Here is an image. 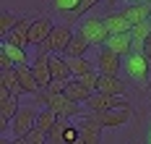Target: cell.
Listing matches in <instances>:
<instances>
[{"label": "cell", "instance_id": "obj_12", "mask_svg": "<svg viewBox=\"0 0 151 144\" xmlns=\"http://www.w3.org/2000/svg\"><path fill=\"white\" fill-rule=\"evenodd\" d=\"M102 47H109L112 52H117L120 58H128V55L133 52V47H136V42H133L130 32H125V34H109V39H107Z\"/></svg>", "mask_w": 151, "mask_h": 144}, {"label": "cell", "instance_id": "obj_7", "mask_svg": "<svg viewBox=\"0 0 151 144\" xmlns=\"http://www.w3.org/2000/svg\"><path fill=\"white\" fill-rule=\"evenodd\" d=\"M102 123L94 118V115H81L78 121V131H81V142L83 144H102Z\"/></svg>", "mask_w": 151, "mask_h": 144}, {"label": "cell", "instance_id": "obj_28", "mask_svg": "<svg viewBox=\"0 0 151 144\" xmlns=\"http://www.w3.org/2000/svg\"><path fill=\"white\" fill-rule=\"evenodd\" d=\"M18 21H21L18 16L8 13V11H3V16H0V34H3V39H5V37L13 32L16 26H18Z\"/></svg>", "mask_w": 151, "mask_h": 144}, {"label": "cell", "instance_id": "obj_1", "mask_svg": "<svg viewBox=\"0 0 151 144\" xmlns=\"http://www.w3.org/2000/svg\"><path fill=\"white\" fill-rule=\"evenodd\" d=\"M31 97H34L37 105L50 108V110L55 113V115H60V118H81V102H73L65 92H47V89H39L37 95H31Z\"/></svg>", "mask_w": 151, "mask_h": 144}, {"label": "cell", "instance_id": "obj_4", "mask_svg": "<svg viewBox=\"0 0 151 144\" xmlns=\"http://www.w3.org/2000/svg\"><path fill=\"white\" fill-rule=\"evenodd\" d=\"M78 34H83L91 45H99V47H102L107 39H109V29H107L104 18H99V16L83 18V24L78 26Z\"/></svg>", "mask_w": 151, "mask_h": 144}, {"label": "cell", "instance_id": "obj_8", "mask_svg": "<svg viewBox=\"0 0 151 144\" xmlns=\"http://www.w3.org/2000/svg\"><path fill=\"white\" fill-rule=\"evenodd\" d=\"M34 126H37V110L34 108H18V113H16L13 121H11L13 136H26Z\"/></svg>", "mask_w": 151, "mask_h": 144}, {"label": "cell", "instance_id": "obj_35", "mask_svg": "<svg viewBox=\"0 0 151 144\" xmlns=\"http://www.w3.org/2000/svg\"><path fill=\"white\" fill-rule=\"evenodd\" d=\"M11 144H29V139H26V136H13Z\"/></svg>", "mask_w": 151, "mask_h": 144}, {"label": "cell", "instance_id": "obj_6", "mask_svg": "<svg viewBox=\"0 0 151 144\" xmlns=\"http://www.w3.org/2000/svg\"><path fill=\"white\" fill-rule=\"evenodd\" d=\"M128 100L125 97H115V95H104V92H94V95L83 102V108L89 113H104V110H112L117 105H125Z\"/></svg>", "mask_w": 151, "mask_h": 144}, {"label": "cell", "instance_id": "obj_15", "mask_svg": "<svg viewBox=\"0 0 151 144\" xmlns=\"http://www.w3.org/2000/svg\"><path fill=\"white\" fill-rule=\"evenodd\" d=\"M16 76H18V84L24 87V92L26 95H37L42 87H39V81H37V76H34V68H31V63L26 65H16Z\"/></svg>", "mask_w": 151, "mask_h": 144}, {"label": "cell", "instance_id": "obj_24", "mask_svg": "<svg viewBox=\"0 0 151 144\" xmlns=\"http://www.w3.org/2000/svg\"><path fill=\"white\" fill-rule=\"evenodd\" d=\"M58 118H60V115H55L50 108H42V110L37 113V126L42 128V131H47V134H50V131L55 128V123H58Z\"/></svg>", "mask_w": 151, "mask_h": 144}, {"label": "cell", "instance_id": "obj_33", "mask_svg": "<svg viewBox=\"0 0 151 144\" xmlns=\"http://www.w3.org/2000/svg\"><path fill=\"white\" fill-rule=\"evenodd\" d=\"M8 68H16V65H13V60H11V58L0 50V71H8Z\"/></svg>", "mask_w": 151, "mask_h": 144}, {"label": "cell", "instance_id": "obj_34", "mask_svg": "<svg viewBox=\"0 0 151 144\" xmlns=\"http://www.w3.org/2000/svg\"><path fill=\"white\" fill-rule=\"evenodd\" d=\"M143 52H146V58L151 60V37L146 39V42H143Z\"/></svg>", "mask_w": 151, "mask_h": 144}, {"label": "cell", "instance_id": "obj_23", "mask_svg": "<svg viewBox=\"0 0 151 144\" xmlns=\"http://www.w3.org/2000/svg\"><path fill=\"white\" fill-rule=\"evenodd\" d=\"M0 50L13 60V65H26L29 63V55H26V50L24 47H18V45H11V42H5L3 39V45H0Z\"/></svg>", "mask_w": 151, "mask_h": 144}, {"label": "cell", "instance_id": "obj_22", "mask_svg": "<svg viewBox=\"0 0 151 144\" xmlns=\"http://www.w3.org/2000/svg\"><path fill=\"white\" fill-rule=\"evenodd\" d=\"M0 87H5L11 95L16 97H21V95H26L24 92V87L18 84V76H16V68H8V71H0Z\"/></svg>", "mask_w": 151, "mask_h": 144}, {"label": "cell", "instance_id": "obj_9", "mask_svg": "<svg viewBox=\"0 0 151 144\" xmlns=\"http://www.w3.org/2000/svg\"><path fill=\"white\" fill-rule=\"evenodd\" d=\"M96 68H99V73L117 76L120 68H122V58L117 52H112L109 47H99V52H96Z\"/></svg>", "mask_w": 151, "mask_h": 144}, {"label": "cell", "instance_id": "obj_39", "mask_svg": "<svg viewBox=\"0 0 151 144\" xmlns=\"http://www.w3.org/2000/svg\"><path fill=\"white\" fill-rule=\"evenodd\" d=\"M149 21H151V18H149Z\"/></svg>", "mask_w": 151, "mask_h": 144}, {"label": "cell", "instance_id": "obj_20", "mask_svg": "<svg viewBox=\"0 0 151 144\" xmlns=\"http://www.w3.org/2000/svg\"><path fill=\"white\" fill-rule=\"evenodd\" d=\"M65 95L70 97L73 102H81V105H83V102H86L94 92H91V89H89L81 79H70V81H68V87H65Z\"/></svg>", "mask_w": 151, "mask_h": 144}, {"label": "cell", "instance_id": "obj_38", "mask_svg": "<svg viewBox=\"0 0 151 144\" xmlns=\"http://www.w3.org/2000/svg\"><path fill=\"white\" fill-rule=\"evenodd\" d=\"M133 3H143V0H133Z\"/></svg>", "mask_w": 151, "mask_h": 144}, {"label": "cell", "instance_id": "obj_30", "mask_svg": "<svg viewBox=\"0 0 151 144\" xmlns=\"http://www.w3.org/2000/svg\"><path fill=\"white\" fill-rule=\"evenodd\" d=\"M26 139H29V144H47V131H42L39 126H34L26 134Z\"/></svg>", "mask_w": 151, "mask_h": 144}, {"label": "cell", "instance_id": "obj_18", "mask_svg": "<svg viewBox=\"0 0 151 144\" xmlns=\"http://www.w3.org/2000/svg\"><path fill=\"white\" fill-rule=\"evenodd\" d=\"M50 68H52V79H63V81H70V79H73L68 58H60L58 52H50Z\"/></svg>", "mask_w": 151, "mask_h": 144}, {"label": "cell", "instance_id": "obj_17", "mask_svg": "<svg viewBox=\"0 0 151 144\" xmlns=\"http://www.w3.org/2000/svg\"><path fill=\"white\" fill-rule=\"evenodd\" d=\"M96 92H104V95H115V97H125V84L117 76H107L99 73V84H96Z\"/></svg>", "mask_w": 151, "mask_h": 144}, {"label": "cell", "instance_id": "obj_16", "mask_svg": "<svg viewBox=\"0 0 151 144\" xmlns=\"http://www.w3.org/2000/svg\"><path fill=\"white\" fill-rule=\"evenodd\" d=\"M52 29H55V24H52L47 16L34 18V24H31V45H37V47H39L47 37L52 34Z\"/></svg>", "mask_w": 151, "mask_h": 144}, {"label": "cell", "instance_id": "obj_25", "mask_svg": "<svg viewBox=\"0 0 151 144\" xmlns=\"http://www.w3.org/2000/svg\"><path fill=\"white\" fill-rule=\"evenodd\" d=\"M130 37H133V42H136L138 47L143 50V42L151 37V21H143V24H136L133 29H130Z\"/></svg>", "mask_w": 151, "mask_h": 144}, {"label": "cell", "instance_id": "obj_37", "mask_svg": "<svg viewBox=\"0 0 151 144\" xmlns=\"http://www.w3.org/2000/svg\"><path fill=\"white\" fill-rule=\"evenodd\" d=\"M70 144H83V142H81V139H78V142H70Z\"/></svg>", "mask_w": 151, "mask_h": 144}, {"label": "cell", "instance_id": "obj_13", "mask_svg": "<svg viewBox=\"0 0 151 144\" xmlns=\"http://www.w3.org/2000/svg\"><path fill=\"white\" fill-rule=\"evenodd\" d=\"M31 24H34V18H21V21H18V26L5 37V42L18 45V47L26 50V47L31 45Z\"/></svg>", "mask_w": 151, "mask_h": 144}, {"label": "cell", "instance_id": "obj_2", "mask_svg": "<svg viewBox=\"0 0 151 144\" xmlns=\"http://www.w3.org/2000/svg\"><path fill=\"white\" fill-rule=\"evenodd\" d=\"M122 68H125V73H128L130 79L136 81V84L146 87V81H149V73H151V60L146 58V52H143V50H141V52H130V55L125 58Z\"/></svg>", "mask_w": 151, "mask_h": 144}, {"label": "cell", "instance_id": "obj_19", "mask_svg": "<svg viewBox=\"0 0 151 144\" xmlns=\"http://www.w3.org/2000/svg\"><path fill=\"white\" fill-rule=\"evenodd\" d=\"M104 24H107V29H109V34H125V32L133 29V24L128 21V16H125L122 11L120 13H107Z\"/></svg>", "mask_w": 151, "mask_h": 144}, {"label": "cell", "instance_id": "obj_31", "mask_svg": "<svg viewBox=\"0 0 151 144\" xmlns=\"http://www.w3.org/2000/svg\"><path fill=\"white\" fill-rule=\"evenodd\" d=\"M96 3H99V0H81V5L76 8V13H70V18H68V21H76L78 16H83V13H89L91 8L96 5Z\"/></svg>", "mask_w": 151, "mask_h": 144}, {"label": "cell", "instance_id": "obj_5", "mask_svg": "<svg viewBox=\"0 0 151 144\" xmlns=\"http://www.w3.org/2000/svg\"><path fill=\"white\" fill-rule=\"evenodd\" d=\"M99 123L104 128H120L125 126L128 121H130V115H133V108H130V102H125V105H117V108H112V110H104V113H91Z\"/></svg>", "mask_w": 151, "mask_h": 144}, {"label": "cell", "instance_id": "obj_29", "mask_svg": "<svg viewBox=\"0 0 151 144\" xmlns=\"http://www.w3.org/2000/svg\"><path fill=\"white\" fill-rule=\"evenodd\" d=\"M78 5H81V0H52V8L58 13H76Z\"/></svg>", "mask_w": 151, "mask_h": 144}, {"label": "cell", "instance_id": "obj_21", "mask_svg": "<svg viewBox=\"0 0 151 144\" xmlns=\"http://www.w3.org/2000/svg\"><path fill=\"white\" fill-rule=\"evenodd\" d=\"M89 47H91V42L86 39V37H83V34H78V32H76V37L70 39V45H68V50H65L63 55H65V58H83Z\"/></svg>", "mask_w": 151, "mask_h": 144}, {"label": "cell", "instance_id": "obj_32", "mask_svg": "<svg viewBox=\"0 0 151 144\" xmlns=\"http://www.w3.org/2000/svg\"><path fill=\"white\" fill-rule=\"evenodd\" d=\"M65 87H68V81H63V79H52V84L47 87V92H65Z\"/></svg>", "mask_w": 151, "mask_h": 144}, {"label": "cell", "instance_id": "obj_10", "mask_svg": "<svg viewBox=\"0 0 151 144\" xmlns=\"http://www.w3.org/2000/svg\"><path fill=\"white\" fill-rule=\"evenodd\" d=\"M18 113V97L11 95L5 87H0V128H11V121Z\"/></svg>", "mask_w": 151, "mask_h": 144}, {"label": "cell", "instance_id": "obj_11", "mask_svg": "<svg viewBox=\"0 0 151 144\" xmlns=\"http://www.w3.org/2000/svg\"><path fill=\"white\" fill-rule=\"evenodd\" d=\"M31 68H34V76H37V81H39V87H42V89H47V87L52 84V68H50V52H42V50H37V58H34V63H31Z\"/></svg>", "mask_w": 151, "mask_h": 144}, {"label": "cell", "instance_id": "obj_36", "mask_svg": "<svg viewBox=\"0 0 151 144\" xmlns=\"http://www.w3.org/2000/svg\"><path fill=\"white\" fill-rule=\"evenodd\" d=\"M104 3H107V5H115V3H117V0H104Z\"/></svg>", "mask_w": 151, "mask_h": 144}, {"label": "cell", "instance_id": "obj_26", "mask_svg": "<svg viewBox=\"0 0 151 144\" xmlns=\"http://www.w3.org/2000/svg\"><path fill=\"white\" fill-rule=\"evenodd\" d=\"M68 63H70L73 79H81L83 73H89V71H91V63L86 60V55H83V58H68Z\"/></svg>", "mask_w": 151, "mask_h": 144}, {"label": "cell", "instance_id": "obj_14", "mask_svg": "<svg viewBox=\"0 0 151 144\" xmlns=\"http://www.w3.org/2000/svg\"><path fill=\"white\" fill-rule=\"evenodd\" d=\"M122 13L128 16V21L136 26V24H143L151 18V0H143V3H130L122 8Z\"/></svg>", "mask_w": 151, "mask_h": 144}, {"label": "cell", "instance_id": "obj_27", "mask_svg": "<svg viewBox=\"0 0 151 144\" xmlns=\"http://www.w3.org/2000/svg\"><path fill=\"white\" fill-rule=\"evenodd\" d=\"M65 126H68V118H58L55 128L47 134V144H65V139H63V134H65Z\"/></svg>", "mask_w": 151, "mask_h": 144}, {"label": "cell", "instance_id": "obj_3", "mask_svg": "<svg viewBox=\"0 0 151 144\" xmlns=\"http://www.w3.org/2000/svg\"><path fill=\"white\" fill-rule=\"evenodd\" d=\"M76 34H73V29H70V24H63V26H55L52 29V34L47 37L45 42L39 45V50L42 52H65L68 50V45H70V39H73Z\"/></svg>", "mask_w": 151, "mask_h": 144}]
</instances>
